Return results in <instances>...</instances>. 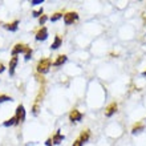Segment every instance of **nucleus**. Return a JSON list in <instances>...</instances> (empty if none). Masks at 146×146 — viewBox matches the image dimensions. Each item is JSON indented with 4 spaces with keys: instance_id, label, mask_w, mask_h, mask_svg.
Instances as JSON below:
<instances>
[{
    "instance_id": "1",
    "label": "nucleus",
    "mask_w": 146,
    "mask_h": 146,
    "mask_svg": "<svg viewBox=\"0 0 146 146\" xmlns=\"http://www.w3.org/2000/svg\"><path fill=\"white\" fill-rule=\"evenodd\" d=\"M52 66V61H50V58H42V60H40L37 64V72L38 73H48L49 72V68Z\"/></svg>"
},
{
    "instance_id": "2",
    "label": "nucleus",
    "mask_w": 146,
    "mask_h": 146,
    "mask_svg": "<svg viewBox=\"0 0 146 146\" xmlns=\"http://www.w3.org/2000/svg\"><path fill=\"white\" fill-rule=\"evenodd\" d=\"M16 123H20V122H24L25 121V109H24V105L20 104L17 108H16Z\"/></svg>"
},
{
    "instance_id": "3",
    "label": "nucleus",
    "mask_w": 146,
    "mask_h": 146,
    "mask_svg": "<svg viewBox=\"0 0 146 146\" xmlns=\"http://www.w3.org/2000/svg\"><path fill=\"white\" fill-rule=\"evenodd\" d=\"M62 19H64V23L66 25H70V24H73V21H76L78 19V15H77L76 12H68V13H65V15L62 16Z\"/></svg>"
},
{
    "instance_id": "4",
    "label": "nucleus",
    "mask_w": 146,
    "mask_h": 146,
    "mask_svg": "<svg viewBox=\"0 0 146 146\" xmlns=\"http://www.w3.org/2000/svg\"><path fill=\"white\" fill-rule=\"evenodd\" d=\"M69 119H70V122H80L81 119H82V113L78 111L77 109H73L69 113Z\"/></svg>"
},
{
    "instance_id": "5",
    "label": "nucleus",
    "mask_w": 146,
    "mask_h": 146,
    "mask_svg": "<svg viewBox=\"0 0 146 146\" xmlns=\"http://www.w3.org/2000/svg\"><path fill=\"white\" fill-rule=\"evenodd\" d=\"M28 49L27 45H24V44H16L13 46V49H12V56H17L19 53H25Z\"/></svg>"
},
{
    "instance_id": "6",
    "label": "nucleus",
    "mask_w": 146,
    "mask_h": 146,
    "mask_svg": "<svg viewBox=\"0 0 146 146\" xmlns=\"http://www.w3.org/2000/svg\"><path fill=\"white\" fill-rule=\"evenodd\" d=\"M46 38H48V29H46L45 27H42L41 29L36 33V40H37V41H44Z\"/></svg>"
},
{
    "instance_id": "7",
    "label": "nucleus",
    "mask_w": 146,
    "mask_h": 146,
    "mask_svg": "<svg viewBox=\"0 0 146 146\" xmlns=\"http://www.w3.org/2000/svg\"><path fill=\"white\" fill-rule=\"evenodd\" d=\"M117 109H118V105L115 104V102H111L108 108H106V110H105V115L106 117H111L117 111Z\"/></svg>"
},
{
    "instance_id": "8",
    "label": "nucleus",
    "mask_w": 146,
    "mask_h": 146,
    "mask_svg": "<svg viewBox=\"0 0 146 146\" xmlns=\"http://www.w3.org/2000/svg\"><path fill=\"white\" fill-rule=\"evenodd\" d=\"M17 62H19L17 56H13V57L11 58V61H9V74H11V76L15 74V68H16V65H17Z\"/></svg>"
},
{
    "instance_id": "9",
    "label": "nucleus",
    "mask_w": 146,
    "mask_h": 146,
    "mask_svg": "<svg viewBox=\"0 0 146 146\" xmlns=\"http://www.w3.org/2000/svg\"><path fill=\"white\" fill-rule=\"evenodd\" d=\"M64 138H65V137L60 133V130H57V131H56V134L52 137V142H53L54 145H60V143L64 141Z\"/></svg>"
},
{
    "instance_id": "10",
    "label": "nucleus",
    "mask_w": 146,
    "mask_h": 146,
    "mask_svg": "<svg viewBox=\"0 0 146 146\" xmlns=\"http://www.w3.org/2000/svg\"><path fill=\"white\" fill-rule=\"evenodd\" d=\"M61 44H62V40H61V37H60V36H54V40H53V42L50 44V49H52V50H54V49H58V48L61 46Z\"/></svg>"
},
{
    "instance_id": "11",
    "label": "nucleus",
    "mask_w": 146,
    "mask_h": 146,
    "mask_svg": "<svg viewBox=\"0 0 146 146\" xmlns=\"http://www.w3.org/2000/svg\"><path fill=\"white\" fill-rule=\"evenodd\" d=\"M66 58H68V57H66L65 54H60V56H57V58H56V60L52 62V65H53V66H60V65H62V64L66 61Z\"/></svg>"
},
{
    "instance_id": "12",
    "label": "nucleus",
    "mask_w": 146,
    "mask_h": 146,
    "mask_svg": "<svg viewBox=\"0 0 146 146\" xmlns=\"http://www.w3.org/2000/svg\"><path fill=\"white\" fill-rule=\"evenodd\" d=\"M17 25H19V21H17V20H15V21H13V23H11V24H5V25H4V28H5V29H8V31L15 32V31H17Z\"/></svg>"
},
{
    "instance_id": "13",
    "label": "nucleus",
    "mask_w": 146,
    "mask_h": 146,
    "mask_svg": "<svg viewBox=\"0 0 146 146\" xmlns=\"http://www.w3.org/2000/svg\"><path fill=\"white\" fill-rule=\"evenodd\" d=\"M89 137H90V131L85 130V131H82V133L80 134V138H78V139H80L82 143H85V142H88V141H89Z\"/></svg>"
},
{
    "instance_id": "14",
    "label": "nucleus",
    "mask_w": 146,
    "mask_h": 146,
    "mask_svg": "<svg viewBox=\"0 0 146 146\" xmlns=\"http://www.w3.org/2000/svg\"><path fill=\"white\" fill-rule=\"evenodd\" d=\"M143 129H145L143 123H137V125H134L133 129H131V134H138V133L143 131Z\"/></svg>"
},
{
    "instance_id": "15",
    "label": "nucleus",
    "mask_w": 146,
    "mask_h": 146,
    "mask_svg": "<svg viewBox=\"0 0 146 146\" xmlns=\"http://www.w3.org/2000/svg\"><path fill=\"white\" fill-rule=\"evenodd\" d=\"M3 125H4V126H5V127H8V126H12V125H17V123H16V117H15V115H13L12 118L7 119V121H4V122H3Z\"/></svg>"
},
{
    "instance_id": "16",
    "label": "nucleus",
    "mask_w": 146,
    "mask_h": 146,
    "mask_svg": "<svg viewBox=\"0 0 146 146\" xmlns=\"http://www.w3.org/2000/svg\"><path fill=\"white\" fill-rule=\"evenodd\" d=\"M62 17V13H60V12H57V13H54L53 16H52V17H50V21H52V23H54V21H57L58 19H61Z\"/></svg>"
},
{
    "instance_id": "17",
    "label": "nucleus",
    "mask_w": 146,
    "mask_h": 146,
    "mask_svg": "<svg viewBox=\"0 0 146 146\" xmlns=\"http://www.w3.org/2000/svg\"><path fill=\"white\" fill-rule=\"evenodd\" d=\"M7 101H12V98L9 96H5V94H1V96H0V104L7 102Z\"/></svg>"
},
{
    "instance_id": "18",
    "label": "nucleus",
    "mask_w": 146,
    "mask_h": 146,
    "mask_svg": "<svg viewBox=\"0 0 146 146\" xmlns=\"http://www.w3.org/2000/svg\"><path fill=\"white\" fill-rule=\"evenodd\" d=\"M31 56H32V49L29 48V46H28L27 52L24 53V58H25V60H29V58H31Z\"/></svg>"
},
{
    "instance_id": "19",
    "label": "nucleus",
    "mask_w": 146,
    "mask_h": 146,
    "mask_svg": "<svg viewBox=\"0 0 146 146\" xmlns=\"http://www.w3.org/2000/svg\"><path fill=\"white\" fill-rule=\"evenodd\" d=\"M33 16H35V17H40V16H42V8H40L38 11H33Z\"/></svg>"
},
{
    "instance_id": "20",
    "label": "nucleus",
    "mask_w": 146,
    "mask_h": 146,
    "mask_svg": "<svg viewBox=\"0 0 146 146\" xmlns=\"http://www.w3.org/2000/svg\"><path fill=\"white\" fill-rule=\"evenodd\" d=\"M46 20H48V17H46L45 15H42L41 17H40V25H44V24H45V21Z\"/></svg>"
},
{
    "instance_id": "21",
    "label": "nucleus",
    "mask_w": 146,
    "mask_h": 146,
    "mask_svg": "<svg viewBox=\"0 0 146 146\" xmlns=\"http://www.w3.org/2000/svg\"><path fill=\"white\" fill-rule=\"evenodd\" d=\"M82 145H84V143L81 142L80 139H76V141L73 142V145H72V146H82Z\"/></svg>"
},
{
    "instance_id": "22",
    "label": "nucleus",
    "mask_w": 146,
    "mask_h": 146,
    "mask_svg": "<svg viewBox=\"0 0 146 146\" xmlns=\"http://www.w3.org/2000/svg\"><path fill=\"white\" fill-rule=\"evenodd\" d=\"M42 3V0H32L31 4L32 5H37V4H41Z\"/></svg>"
},
{
    "instance_id": "23",
    "label": "nucleus",
    "mask_w": 146,
    "mask_h": 146,
    "mask_svg": "<svg viewBox=\"0 0 146 146\" xmlns=\"http://www.w3.org/2000/svg\"><path fill=\"white\" fill-rule=\"evenodd\" d=\"M45 145L46 146H52V138H48V139H46V141H45Z\"/></svg>"
},
{
    "instance_id": "24",
    "label": "nucleus",
    "mask_w": 146,
    "mask_h": 146,
    "mask_svg": "<svg viewBox=\"0 0 146 146\" xmlns=\"http://www.w3.org/2000/svg\"><path fill=\"white\" fill-rule=\"evenodd\" d=\"M4 70H5V68H4V65L1 64V62H0V73H3Z\"/></svg>"
},
{
    "instance_id": "25",
    "label": "nucleus",
    "mask_w": 146,
    "mask_h": 146,
    "mask_svg": "<svg viewBox=\"0 0 146 146\" xmlns=\"http://www.w3.org/2000/svg\"><path fill=\"white\" fill-rule=\"evenodd\" d=\"M142 76H145V77H146V72H143V73H142Z\"/></svg>"
}]
</instances>
